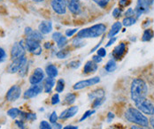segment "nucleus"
<instances>
[{
    "mask_svg": "<svg viewBox=\"0 0 154 129\" xmlns=\"http://www.w3.org/2000/svg\"><path fill=\"white\" fill-rule=\"evenodd\" d=\"M135 104L141 112H143L144 114H148V115H153L154 114L153 104L148 99L143 98Z\"/></svg>",
    "mask_w": 154,
    "mask_h": 129,
    "instance_id": "nucleus-4",
    "label": "nucleus"
},
{
    "mask_svg": "<svg viewBox=\"0 0 154 129\" xmlns=\"http://www.w3.org/2000/svg\"><path fill=\"white\" fill-rule=\"evenodd\" d=\"M20 93H21V88L19 86L15 85L8 90V92L6 94V99L10 102L15 101L20 97Z\"/></svg>",
    "mask_w": 154,
    "mask_h": 129,
    "instance_id": "nucleus-12",
    "label": "nucleus"
},
{
    "mask_svg": "<svg viewBox=\"0 0 154 129\" xmlns=\"http://www.w3.org/2000/svg\"><path fill=\"white\" fill-rule=\"evenodd\" d=\"M152 37H153V31H152V29L148 28V29H146V30L143 32V38H142V39H143V42H148V41H150Z\"/></svg>",
    "mask_w": 154,
    "mask_h": 129,
    "instance_id": "nucleus-23",
    "label": "nucleus"
},
{
    "mask_svg": "<svg viewBox=\"0 0 154 129\" xmlns=\"http://www.w3.org/2000/svg\"><path fill=\"white\" fill-rule=\"evenodd\" d=\"M51 6L54 12L59 14H64L66 11V0H51Z\"/></svg>",
    "mask_w": 154,
    "mask_h": 129,
    "instance_id": "nucleus-10",
    "label": "nucleus"
},
{
    "mask_svg": "<svg viewBox=\"0 0 154 129\" xmlns=\"http://www.w3.org/2000/svg\"><path fill=\"white\" fill-rule=\"evenodd\" d=\"M93 113H95V110H91V111H87L86 112L84 113L83 115H82V117L81 118V119H80V121H83L84 119H86L87 118H89L90 116H91Z\"/></svg>",
    "mask_w": 154,
    "mask_h": 129,
    "instance_id": "nucleus-34",
    "label": "nucleus"
},
{
    "mask_svg": "<svg viewBox=\"0 0 154 129\" xmlns=\"http://www.w3.org/2000/svg\"><path fill=\"white\" fill-rule=\"evenodd\" d=\"M63 129H78L77 127H74V126H66Z\"/></svg>",
    "mask_w": 154,
    "mask_h": 129,
    "instance_id": "nucleus-50",
    "label": "nucleus"
},
{
    "mask_svg": "<svg viewBox=\"0 0 154 129\" xmlns=\"http://www.w3.org/2000/svg\"><path fill=\"white\" fill-rule=\"evenodd\" d=\"M44 77H45L44 71L41 68H36V69H35L34 73L30 76L29 81L33 85H37L44 80Z\"/></svg>",
    "mask_w": 154,
    "mask_h": 129,
    "instance_id": "nucleus-11",
    "label": "nucleus"
},
{
    "mask_svg": "<svg viewBox=\"0 0 154 129\" xmlns=\"http://www.w3.org/2000/svg\"><path fill=\"white\" fill-rule=\"evenodd\" d=\"M6 58V53L5 51V50L2 48H0V63L5 61Z\"/></svg>",
    "mask_w": 154,
    "mask_h": 129,
    "instance_id": "nucleus-36",
    "label": "nucleus"
},
{
    "mask_svg": "<svg viewBox=\"0 0 154 129\" xmlns=\"http://www.w3.org/2000/svg\"><path fill=\"white\" fill-rule=\"evenodd\" d=\"M77 32V28H74V29H67L66 31V36H72L74 34Z\"/></svg>",
    "mask_w": 154,
    "mask_h": 129,
    "instance_id": "nucleus-40",
    "label": "nucleus"
},
{
    "mask_svg": "<svg viewBox=\"0 0 154 129\" xmlns=\"http://www.w3.org/2000/svg\"><path fill=\"white\" fill-rule=\"evenodd\" d=\"M115 41H116V38H114V37H113V38H111V40H110V41L108 42V44H106V46L108 47V46L112 45V44H113V43H114Z\"/></svg>",
    "mask_w": 154,
    "mask_h": 129,
    "instance_id": "nucleus-48",
    "label": "nucleus"
},
{
    "mask_svg": "<svg viewBox=\"0 0 154 129\" xmlns=\"http://www.w3.org/2000/svg\"><path fill=\"white\" fill-rule=\"evenodd\" d=\"M99 81H100V78H99V77H94V78L89 79V80L78 81L77 83L75 84L74 89H75V90L82 89V88H88V87L93 86V85H95V84H97Z\"/></svg>",
    "mask_w": 154,
    "mask_h": 129,
    "instance_id": "nucleus-9",
    "label": "nucleus"
},
{
    "mask_svg": "<svg viewBox=\"0 0 154 129\" xmlns=\"http://www.w3.org/2000/svg\"><path fill=\"white\" fill-rule=\"evenodd\" d=\"M106 49L105 48H100L97 50V56L103 58V57H106Z\"/></svg>",
    "mask_w": 154,
    "mask_h": 129,
    "instance_id": "nucleus-38",
    "label": "nucleus"
},
{
    "mask_svg": "<svg viewBox=\"0 0 154 129\" xmlns=\"http://www.w3.org/2000/svg\"><path fill=\"white\" fill-rule=\"evenodd\" d=\"M40 129H52V128L47 121L44 120L40 123Z\"/></svg>",
    "mask_w": 154,
    "mask_h": 129,
    "instance_id": "nucleus-35",
    "label": "nucleus"
},
{
    "mask_svg": "<svg viewBox=\"0 0 154 129\" xmlns=\"http://www.w3.org/2000/svg\"><path fill=\"white\" fill-rule=\"evenodd\" d=\"M131 129H144V128H139V127H137V126H134V127H132Z\"/></svg>",
    "mask_w": 154,
    "mask_h": 129,
    "instance_id": "nucleus-54",
    "label": "nucleus"
},
{
    "mask_svg": "<svg viewBox=\"0 0 154 129\" xmlns=\"http://www.w3.org/2000/svg\"><path fill=\"white\" fill-rule=\"evenodd\" d=\"M42 91H43V87L41 85H38V84L35 85L24 93V98H32V97H36Z\"/></svg>",
    "mask_w": 154,
    "mask_h": 129,
    "instance_id": "nucleus-13",
    "label": "nucleus"
},
{
    "mask_svg": "<svg viewBox=\"0 0 154 129\" xmlns=\"http://www.w3.org/2000/svg\"><path fill=\"white\" fill-rule=\"evenodd\" d=\"M80 64H81L80 61H73V62L70 63V66L73 67V68H76V67H78L80 65Z\"/></svg>",
    "mask_w": 154,
    "mask_h": 129,
    "instance_id": "nucleus-46",
    "label": "nucleus"
},
{
    "mask_svg": "<svg viewBox=\"0 0 154 129\" xmlns=\"http://www.w3.org/2000/svg\"><path fill=\"white\" fill-rule=\"evenodd\" d=\"M62 36V34H60V33H59V32H56V33H54L53 34H52V38H53V40L54 41H56V42H58L60 39V37Z\"/></svg>",
    "mask_w": 154,
    "mask_h": 129,
    "instance_id": "nucleus-41",
    "label": "nucleus"
},
{
    "mask_svg": "<svg viewBox=\"0 0 154 129\" xmlns=\"http://www.w3.org/2000/svg\"><path fill=\"white\" fill-rule=\"evenodd\" d=\"M121 11H120V9L119 8H115L114 10H113V12H112V15L113 17H115V18H119V17L121 16Z\"/></svg>",
    "mask_w": 154,
    "mask_h": 129,
    "instance_id": "nucleus-43",
    "label": "nucleus"
},
{
    "mask_svg": "<svg viewBox=\"0 0 154 129\" xmlns=\"http://www.w3.org/2000/svg\"><path fill=\"white\" fill-rule=\"evenodd\" d=\"M148 92L147 85L141 79H135L131 84V98L134 103H137L140 100L146 98Z\"/></svg>",
    "mask_w": 154,
    "mask_h": 129,
    "instance_id": "nucleus-1",
    "label": "nucleus"
},
{
    "mask_svg": "<svg viewBox=\"0 0 154 129\" xmlns=\"http://www.w3.org/2000/svg\"><path fill=\"white\" fill-rule=\"evenodd\" d=\"M7 114H8L11 118H15L16 117H18L20 114H21V112H20L19 109H17V108H13V109H10V110L7 112Z\"/></svg>",
    "mask_w": 154,
    "mask_h": 129,
    "instance_id": "nucleus-27",
    "label": "nucleus"
},
{
    "mask_svg": "<svg viewBox=\"0 0 154 129\" xmlns=\"http://www.w3.org/2000/svg\"><path fill=\"white\" fill-rule=\"evenodd\" d=\"M125 52H126V45H125V44L122 43L114 48L112 54L115 59H120L122 58Z\"/></svg>",
    "mask_w": 154,
    "mask_h": 129,
    "instance_id": "nucleus-15",
    "label": "nucleus"
},
{
    "mask_svg": "<svg viewBox=\"0 0 154 129\" xmlns=\"http://www.w3.org/2000/svg\"><path fill=\"white\" fill-rule=\"evenodd\" d=\"M106 70L109 72V73H112V72H113L115 69H116V63H115V61L114 60H112V59H111V60H109L107 62V64H106Z\"/></svg>",
    "mask_w": 154,
    "mask_h": 129,
    "instance_id": "nucleus-24",
    "label": "nucleus"
},
{
    "mask_svg": "<svg viewBox=\"0 0 154 129\" xmlns=\"http://www.w3.org/2000/svg\"><path fill=\"white\" fill-rule=\"evenodd\" d=\"M27 64V58L24 57H21L20 58H17V59H14V62L12 64H10L9 66V73L11 74H14V73H16V72H19L20 70H22Z\"/></svg>",
    "mask_w": 154,
    "mask_h": 129,
    "instance_id": "nucleus-5",
    "label": "nucleus"
},
{
    "mask_svg": "<svg viewBox=\"0 0 154 129\" xmlns=\"http://www.w3.org/2000/svg\"><path fill=\"white\" fill-rule=\"evenodd\" d=\"M134 14H135V11L132 9V8H129L127 12H126V16L127 17H132V15H134Z\"/></svg>",
    "mask_w": 154,
    "mask_h": 129,
    "instance_id": "nucleus-44",
    "label": "nucleus"
},
{
    "mask_svg": "<svg viewBox=\"0 0 154 129\" xmlns=\"http://www.w3.org/2000/svg\"><path fill=\"white\" fill-rule=\"evenodd\" d=\"M66 5L72 14H80L81 4H80L79 0H66Z\"/></svg>",
    "mask_w": 154,
    "mask_h": 129,
    "instance_id": "nucleus-14",
    "label": "nucleus"
},
{
    "mask_svg": "<svg viewBox=\"0 0 154 129\" xmlns=\"http://www.w3.org/2000/svg\"><path fill=\"white\" fill-rule=\"evenodd\" d=\"M25 34L27 35V38H29V39H33V40H35V41H38V42H41L43 37H42V34L37 31H34L32 30L30 28H27L26 30H25Z\"/></svg>",
    "mask_w": 154,
    "mask_h": 129,
    "instance_id": "nucleus-16",
    "label": "nucleus"
},
{
    "mask_svg": "<svg viewBox=\"0 0 154 129\" xmlns=\"http://www.w3.org/2000/svg\"><path fill=\"white\" fill-rule=\"evenodd\" d=\"M93 1L101 7H106L109 3V0H93Z\"/></svg>",
    "mask_w": 154,
    "mask_h": 129,
    "instance_id": "nucleus-33",
    "label": "nucleus"
},
{
    "mask_svg": "<svg viewBox=\"0 0 154 129\" xmlns=\"http://www.w3.org/2000/svg\"><path fill=\"white\" fill-rule=\"evenodd\" d=\"M152 3H153V0H138L137 5L135 11V13H137V15L140 16L142 14L148 12Z\"/></svg>",
    "mask_w": 154,
    "mask_h": 129,
    "instance_id": "nucleus-8",
    "label": "nucleus"
},
{
    "mask_svg": "<svg viewBox=\"0 0 154 129\" xmlns=\"http://www.w3.org/2000/svg\"><path fill=\"white\" fill-rule=\"evenodd\" d=\"M113 117H114V115L112 114V113H111V112H109L108 113V120H111L112 118H113Z\"/></svg>",
    "mask_w": 154,
    "mask_h": 129,
    "instance_id": "nucleus-51",
    "label": "nucleus"
},
{
    "mask_svg": "<svg viewBox=\"0 0 154 129\" xmlns=\"http://www.w3.org/2000/svg\"><path fill=\"white\" fill-rule=\"evenodd\" d=\"M68 51L66 50H62L60 51H59L58 53H57V57L59 58H65L67 55H68Z\"/></svg>",
    "mask_w": 154,
    "mask_h": 129,
    "instance_id": "nucleus-32",
    "label": "nucleus"
},
{
    "mask_svg": "<svg viewBox=\"0 0 154 129\" xmlns=\"http://www.w3.org/2000/svg\"><path fill=\"white\" fill-rule=\"evenodd\" d=\"M104 102H105V97L96 98V100H95L94 103H93V107H94V108H97V107L100 106Z\"/></svg>",
    "mask_w": 154,
    "mask_h": 129,
    "instance_id": "nucleus-30",
    "label": "nucleus"
},
{
    "mask_svg": "<svg viewBox=\"0 0 154 129\" xmlns=\"http://www.w3.org/2000/svg\"><path fill=\"white\" fill-rule=\"evenodd\" d=\"M97 70V64L93 61H88L86 64L84 65L83 72L85 74H90V73H95Z\"/></svg>",
    "mask_w": 154,
    "mask_h": 129,
    "instance_id": "nucleus-20",
    "label": "nucleus"
},
{
    "mask_svg": "<svg viewBox=\"0 0 154 129\" xmlns=\"http://www.w3.org/2000/svg\"><path fill=\"white\" fill-rule=\"evenodd\" d=\"M122 29V23L120 22V21H117V22H115L113 25H112V28H111V30L109 31L108 33V35L107 37L108 38H112L117 33L120 32V30Z\"/></svg>",
    "mask_w": 154,
    "mask_h": 129,
    "instance_id": "nucleus-19",
    "label": "nucleus"
},
{
    "mask_svg": "<svg viewBox=\"0 0 154 129\" xmlns=\"http://www.w3.org/2000/svg\"><path fill=\"white\" fill-rule=\"evenodd\" d=\"M125 117L129 122L135 123L141 127H148L149 125L148 118L137 109L135 108L128 109L125 113Z\"/></svg>",
    "mask_w": 154,
    "mask_h": 129,
    "instance_id": "nucleus-2",
    "label": "nucleus"
},
{
    "mask_svg": "<svg viewBox=\"0 0 154 129\" xmlns=\"http://www.w3.org/2000/svg\"><path fill=\"white\" fill-rule=\"evenodd\" d=\"M25 117H26V118L29 119V120H34V119L36 118V116H35V114H33V113H26Z\"/></svg>",
    "mask_w": 154,
    "mask_h": 129,
    "instance_id": "nucleus-42",
    "label": "nucleus"
},
{
    "mask_svg": "<svg viewBox=\"0 0 154 129\" xmlns=\"http://www.w3.org/2000/svg\"><path fill=\"white\" fill-rule=\"evenodd\" d=\"M55 84V81L53 78H48L45 82V91L46 93H50Z\"/></svg>",
    "mask_w": 154,
    "mask_h": 129,
    "instance_id": "nucleus-22",
    "label": "nucleus"
},
{
    "mask_svg": "<svg viewBox=\"0 0 154 129\" xmlns=\"http://www.w3.org/2000/svg\"><path fill=\"white\" fill-rule=\"evenodd\" d=\"M101 61H102L101 57H99V56H94V57H93V62H95L96 64L100 63Z\"/></svg>",
    "mask_w": 154,
    "mask_h": 129,
    "instance_id": "nucleus-45",
    "label": "nucleus"
},
{
    "mask_svg": "<svg viewBox=\"0 0 154 129\" xmlns=\"http://www.w3.org/2000/svg\"><path fill=\"white\" fill-rule=\"evenodd\" d=\"M64 88H65V82L63 80H59L57 82V85H56V91L58 93H60L64 90Z\"/></svg>",
    "mask_w": 154,
    "mask_h": 129,
    "instance_id": "nucleus-29",
    "label": "nucleus"
},
{
    "mask_svg": "<svg viewBox=\"0 0 154 129\" xmlns=\"http://www.w3.org/2000/svg\"><path fill=\"white\" fill-rule=\"evenodd\" d=\"M106 27L104 24H97L91 28L82 29L77 34V38L82 39V38H96L100 35H102L106 32Z\"/></svg>",
    "mask_w": 154,
    "mask_h": 129,
    "instance_id": "nucleus-3",
    "label": "nucleus"
},
{
    "mask_svg": "<svg viewBox=\"0 0 154 129\" xmlns=\"http://www.w3.org/2000/svg\"><path fill=\"white\" fill-rule=\"evenodd\" d=\"M65 100H66V103L67 104H74L75 101V96L74 94H67V95L66 96Z\"/></svg>",
    "mask_w": 154,
    "mask_h": 129,
    "instance_id": "nucleus-28",
    "label": "nucleus"
},
{
    "mask_svg": "<svg viewBox=\"0 0 154 129\" xmlns=\"http://www.w3.org/2000/svg\"><path fill=\"white\" fill-rule=\"evenodd\" d=\"M38 29L42 34H49L52 30V24L51 21L48 20L42 21L38 26Z\"/></svg>",
    "mask_w": 154,
    "mask_h": 129,
    "instance_id": "nucleus-17",
    "label": "nucleus"
},
{
    "mask_svg": "<svg viewBox=\"0 0 154 129\" xmlns=\"http://www.w3.org/2000/svg\"><path fill=\"white\" fill-rule=\"evenodd\" d=\"M77 112H78V107H77V106L70 107V108L65 110V111L61 113V115L60 116V118H61V119L62 118H63V119H65V118H69L75 116L77 113Z\"/></svg>",
    "mask_w": 154,
    "mask_h": 129,
    "instance_id": "nucleus-18",
    "label": "nucleus"
},
{
    "mask_svg": "<svg viewBox=\"0 0 154 129\" xmlns=\"http://www.w3.org/2000/svg\"><path fill=\"white\" fill-rule=\"evenodd\" d=\"M60 103V96L59 94H55L52 96V98H51V104H57Z\"/></svg>",
    "mask_w": 154,
    "mask_h": 129,
    "instance_id": "nucleus-37",
    "label": "nucleus"
},
{
    "mask_svg": "<svg viewBox=\"0 0 154 129\" xmlns=\"http://www.w3.org/2000/svg\"><path fill=\"white\" fill-rule=\"evenodd\" d=\"M51 43H46V44H45V48L48 49V48H51Z\"/></svg>",
    "mask_w": 154,
    "mask_h": 129,
    "instance_id": "nucleus-53",
    "label": "nucleus"
},
{
    "mask_svg": "<svg viewBox=\"0 0 154 129\" xmlns=\"http://www.w3.org/2000/svg\"><path fill=\"white\" fill-rule=\"evenodd\" d=\"M24 56H25V49L23 47V44L21 43H15L12 47V50H11L12 59L14 60Z\"/></svg>",
    "mask_w": 154,
    "mask_h": 129,
    "instance_id": "nucleus-7",
    "label": "nucleus"
},
{
    "mask_svg": "<svg viewBox=\"0 0 154 129\" xmlns=\"http://www.w3.org/2000/svg\"><path fill=\"white\" fill-rule=\"evenodd\" d=\"M136 23V19L134 17H126L122 21V24H123L125 27H129V26H132Z\"/></svg>",
    "mask_w": 154,
    "mask_h": 129,
    "instance_id": "nucleus-25",
    "label": "nucleus"
},
{
    "mask_svg": "<svg viewBox=\"0 0 154 129\" xmlns=\"http://www.w3.org/2000/svg\"><path fill=\"white\" fill-rule=\"evenodd\" d=\"M66 43H67V40H66V36H63L62 35L61 37H60V39L57 42V44H58V46L60 47V48H63L66 44Z\"/></svg>",
    "mask_w": 154,
    "mask_h": 129,
    "instance_id": "nucleus-31",
    "label": "nucleus"
},
{
    "mask_svg": "<svg viewBox=\"0 0 154 129\" xmlns=\"http://www.w3.org/2000/svg\"><path fill=\"white\" fill-rule=\"evenodd\" d=\"M128 1V0H120V5H121V6H125V5H127Z\"/></svg>",
    "mask_w": 154,
    "mask_h": 129,
    "instance_id": "nucleus-49",
    "label": "nucleus"
},
{
    "mask_svg": "<svg viewBox=\"0 0 154 129\" xmlns=\"http://www.w3.org/2000/svg\"><path fill=\"white\" fill-rule=\"evenodd\" d=\"M57 119H58L57 113H56V112H53L51 113V117H50V121H51V123H56Z\"/></svg>",
    "mask_w": 154,
    "mask_h": 129,
    "instance_id": "nucleus-39",
    "label": "nucleus"
},
{
    "mask_svg": "<svg viewBox=\"0 0 154 129\" xmlns=\"http://www.w3.org/2000/svg\"><path fill=\"white\" fill-rule=\"evenodd\" d=\"M104 97V90L103 89H97L96 91H94L90 95V98H101Z\"/></svg>",
    "mask_w": 154,
    "mask_h": 129,
    "instance_id": "nucleus-26",
    "label": "nucleus"
},
{
    "mask_svg": "<svg viewBox=\"0 0 154 129\" xmlns=\"http://www.w3.org/2000/svg\"><path fill=\"white\" fill-rule=\"evenodd\" d=\"M46 73L50 78H55L58 75V69L55 65L50 64L46 67Z\"/></svg>",
    "mask_w": 154,
    "mask_h": 129,
    "instance_id": "nucleus-21",
    "label": "nucleus"
},
{
    "mask_svg": "<svg viewBox=\"0 0 154 129\" xmlns=\"http://www.w3.org/2000/svg\"><path fill=\"white\" fill-rule=\"evenodd\" d=\"M26 47L30 51L31 53L35 55H40L42 53V47L40 45V42L27 38L26 40Z\"/></svg>",
    "mask_w": 154,
    "mask_h": 129,
    "instance_id": "nucleus-6",
    "label": "nucleus"
},
{
    "mask_svg": "<svg viewBox=\"0 0 154 129\" xmlns=\"http://www.w3.org/2000/svg\"><path fill=\"white\" fill-rule=\"evenodd\" d=\"M0 1H1V0H0Z\"/></svg>",
    "mask_w": 154,
    "mask_h": 129,
    "instance_id": "nucleus-56",
    "label": "nucleus"
},
{
    "mask_svg": "<svg viewBox=\"0 0 154 129\" xmlns=\"http://www.w3.org/2000/svg\"><path fill=\"white\" fill-rule=\"evenodd\" d=\"M151 125H152V128L154 129V116L152 117V118H151Z\"/></svg>",
    "mask_w": 154,
    "mask_h": 129,
    "instance_id": "nucleus-52",
    "label": "nucleus"
},
{
    "mask_svg": "<svg viewBox=\"0 0 154 129\" xmlns=\"http://www.w3.org/2000/svg\"><path fill=\"white\" fill-rule=\"evenodd\" d=\"M53 128L54 129H61L62 128V126L60 124H59V123H53Z\"/></svg>",
    "mask_w": 154,
    "mask_h": 129,
    "instance_id": "nucleus-47",
    "label": "nucleus"
},
{
    "mask_svg": "<svg viewBox=\"0 0 154 129\" xmlns=\"http://www.w3.org/2000/svg\"><path fill=\"white\" fill-rule=\"evenodd\" d=\"M33 1H35V2H43L45 0H33Z\"/></svg>",
    "mask_w": 154,
    "mask_h": 129,
    "instance_id": "nucleus-55",
    "label": "nucleus"
}]
</instances>
